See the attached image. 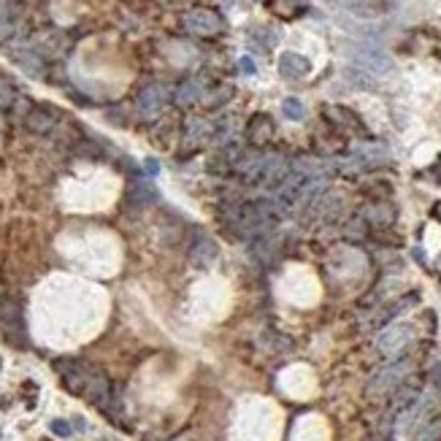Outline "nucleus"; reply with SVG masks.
I'll use <instances>...</instances> for the list:
<instances>
[{
  "instance_id": "f257e3e1",
  "label": "nucleus",
  "mask_w": 441,
  "mask_h": 441,
  "mask_svg": "<svg viewBox=\"0 0 441 441\" xmlns=\"http://www.w3.org/2000/svg\"><path fill=\"white\" fill-rule=\"evenodd\" d=\"M184 27H187V33H192L198 38H217L225 33V20L214 8H192L184 17Z\"/></svg>"
},
{
  "instance_id": "f03ea898",
  "label": "nucleus",
  "mask_w": 441,
  "mask_h": 441,
  "mask_svg": "<svg viewBox=\"0 0 441 441\" xmlns=\"http://www.w3.org/2000/svg\"><path fill=\"white\" fill-rule=\"evenodd\" d=\"M168 98H171V92H168V87H165V84H160V81L146 84V87L139 92V98H136L139 117L144 122L158 120V117L162 114V108H165V103H168Z\"/></svg>"
},
{
  "instance_id": "7ed1b4c3",
  "label": "nucleus",
  "mask_w": 441,
  "mask_h": 441,
  "mask_svg": "<svg viewBox=\"0 0 441 441\" xmlns=\"http://www.w3.org/2000/svg\"><path fill=\"white\" fill-rule=\"evenodd\" d=\"M55 371L60 374L65 390H68V393H74V396H81V393H84V384H87L90 374H92V368H90L87 363L71 360V358L55 360Z\"/></svg>"
},
{
  "instance_id": "20e7f679",
  "label": "nucleus",
  "mask_w": 441,
  "mask_h": 441,
  "mask_svg": "<svg viewBox=\"0 0 441 441\" xmlns=\"http://www.w3.org/2000/svg\"><path fill=\"white\" fill-rule=\"evenodd\" d=\"M211 141V122L203 117H187L184 120V139H181V158L195 155Z\"/></svg>"
},
{
  "instance_id": "39448f33",
  "label": "nucleus",
  "mask_w": 441,
  "mask_h": 441,
  "mask_svg": "<svg viewBox=\"0 0 441 441\" xmlns=\"http://www.w3.org/2000/svg\"><path fill=\"white\" fill-rule=\"evenodd\" d=\"M60 111L55 108V106H49V103H36V106H30V111L24 114V127L30 130V133H36V136H49L57 125H60Z\"/></svg>"
},
{
  "instance_id": "423d86ee",
  "label": "nucleus",
  "mask_w": 441,
  "mask_h": 441,
  "mask_svg": "<svg viewBox=\"0 0 441 441\" xmlns=\"http://www.w3.org/2000/svg\"><path fill=\"white\" fill-rule=\"evenodd\" d=\"M0 328L11 341H20L24 336V320H22V303L11 295L0 298Z\"/></svg>"
},
{
  "instance_id": "0eeeda50",
  "label": "nucleus",
  "mask_w": 441,
  "mask_h": 441,
  "mask_svg": "<svg viewBox=\"0 0 441 441\" xmlns=\"http://www.w3.org/2000/svg\"><path fill=\"white\" fill-rule=\"evenodd\" d=\"M111 396H114V390H111L108 377H106L103 371H95V368H92L90 379H87V384H84L81 398H87L92 406H98V409H103V412H108V409H111Z\"/></svg>"
},
{
  "instance_id": "6e6552de",
  "label": "nucleus",
  "mask_w": 441,
  "mask_h": 441,
  "mask_svg": "<svg viewBox=\"0 0 441 441\" xmlns=\"http://www.w3.org/2000/svg\"><path fill=\"white\" fill-rule=\"evenodd\" d=\"M187 258H190V262H192L195 268L206 271V268H211V265L217 262L220 246H217V241L211 239V236L198 233V236L192 239V244H190V249H187Z\"/></svg>"
},
{
  "instance_id": "1a4fd4ad",
  "label": "nucleus",
  "mask_w": 441,
  "mask_h": 441,
  "mask_svg": "<svg viewBox=\"0 0 441 441\" xmlns=\"http://www.w3.org/2000/svg\"><path fill=\"white\" fill-rule=\"evenodd\" d=\"M158 201H160L158 187H155L152 181H146V179L130 181V187H127V192H125V206H127L130 211L149 209L152 203H158Z\"/></svg>"
},
{
  "instance_id": "9d476101",
  "label": "nucleus",
  "mask_w": 441,
  "mask_h": 441,
  "mask_svg": "<svg viewBox=\"0 0 441 441\" xmlns=\"http://www.w3.org/2000/svg\"><path fill=\"white\" fill-rule=\"evenodd\" d=\"M412 344V328L409 325H390L379 336V352L387 358H398Z\"/></svg>"
},
{
  "instance_id": "9b49d317",
  "label": "nucleus",
  "mask_w": 441,
  "mask_h": 441,
  "mask_svg": "<svg viewBox=\"0 0 441 441\" xmlns=\"http://www.w3.org/2000/svg\"><path fill=\"white\" fill-rule=\"evenodd\" d=\"M276 136V125L274 120L268 117V114H255L249 125H246V141H249V146H255V149H262V146H268L271 141Z\"/></svg>"
},
{
  "instance_id": "f8f14e48",
  "label": "nucleus",
  "mask_w": 441,
  "mask_h": 441,
  "mask_svg": "<svg viewBox=\"0 0 441 441\" xmlns=\"http://www.w3.org/2000/svg\"><path fill=\"white\" fill-rule=\"evenodd\" d=\"M11 60L17 62L27 76L43 79V74H46V60H43V55H41L36 46H17V49H11Z\"/></svg>"
},
{
  "instance_id": "ddd939ff",
  "label": "nucleus",
  "mask_w": 441,
  "mask_h": 441,
  "mask_svg": "<svg viewBox=\"0 0 441 441\" xmlns=\"http://www.w3.org/2000/svg\"><path fill=\"white\" fill-rule=\"evenodd\" d=\"M279 74L287 81H301L312 74V62L298 52H284L279 57Z\"/></svg>"
},
{
  "instance_id": "4468645a",
  "label": "nucleus",
  "mask_w": 441,
  "mask_h": 441,
  "mask_svg": "<svg viewBox=\"0 0 441 441\" xmlns=\"http://www.w3.org/2000/svg\"><path fill=\"white\" fill-rule=\"evenodd\" d=\"M403 377H406V363H390L387 368H382L379 374L371 379V384H368V390L371 393H387V390H396L398 384L403 382Z\"/></svg>"
},
{
  "instance_id": "2eb2a0df",
  "label": "nucleus",
  "mask_w": 441,
  "mask_h": 441,
  "mask_svg": "<svg viewBox=\"0 0 441 441\" xmlns=\"http://www.w3.org/2000/svg\"><path fill=\"white\" fill-rule=\"evenodd\" d=\"M22 17V3L20 0H0V38L14 36L17 24Z\"/></svg>"
},
{
  "instance_id": "dca6fc26",
  "label": "nucleus",
  "mask_w": 441,
  "mask_h": 441,
  "mask_svg": "<svg viewBox=\"0 0 441 441\" xmlns=\"http://www.w3.org/2000/svg\"><path fill=\"white\" fill-rule=\"evenodd\" d=\"M355 60L368 74H387V71H393V62L387 60L382 52H377V49H365L363 46V49L355 52Z\"/></svg>"
},
{
  "instance_id": "f3484780",
  "label": "nucleus",
  "mask_w": 441,
  "mask_h": 441,
  "mask_svg": "<svg viewBox=\"0 0 441 441\" xmlns=\"http://www.w3.org/2000/svg\"><path fill=\"white\" fill-rule=\"evenodd\" d=\"M325 117H328V120L333 122L336 127H341V130H352V133H358V130H363L360 117H358L355 111L344 108V106H325Z\"/></svg>"
},
{
  "instance_id": "a211bd4d",
  "label": "nucleus",
  "mask_w": 441,
  "mask_h": 441,
  "mask_svg": "<svg viewBox=\"0 0 441 441\" xmlns=\"http://www.w3.org/2000/svg\"><path fill=\"white\" fill-rule=\"evenodd\" d=\"M203 98V87L198 79H184L176 87V95H174V103L179 106V108H187V106H192V103H198Z\"/></svg>"
},
{
  "instance_id": "6ab92c4d",
  "label": "nucleus",
  "mask_w": 441,
  "mask_h": 441,
  "mask_svg": "<svg viewBox=\"0 0 441 441\" xmlns=\"http://www.w3.org/2000/svg\"><path fill=\"white\" fill-rule=\"evenodd\" d=\"M333 6H339V8L355 14V17H377L379 14V6L371 3V0H333Z\"/></svg>"
},
{
  "instance_id": "aec40b11",
  "label": "nucleus",
  "mask_w": 441,
  "mask_h": 441,
  "mask_svg": "<svg viewBox=\"0 0 441 441\" xmlns=\"http://www.w3.org/2000/svg\"><path fill=\"white\" fill-rule=\"evenodd\" d=\"M230 98H233V87H227V84H220V87L203 92V101H206V106H211V108H220L222 103H227Z\"/></svg>"
},
{
  "instance_id": "412c9836",
  "label": "nucleus",
  "mask_w": 441,
  "mask_h": 441,
  "mask_svg": "<svg viewBox=\"0 0 441 441\" xmlns=\"http://www.w3.org/2000/svg\"><path fill=\"white\" fill-rule=\"evenodd\" d=\"M365 217L374 222V225H393V220H396V211H393V206H384V203H379V206H371V209L365 211Z\"/></svg>"
},
{
  "instance_id": "4be33fe9",
  "label": "nucleus",
  "mask_w": 441,
  "mask_h": 441,
  "mask_svg": "<svg viewBox=\"0 0 441 441\" xmlns=\"http://www.w3.org/2000/svg\"><path fill=\"white\" fill-rule=\"evenodd\" d=\"M14 103H17V87H14V81L0 76V111H8Z\"/></svg>"
},
{
  "instance_id": "5701e85b",
  "label": "nucleus",
  "mask_w": 441,
  "mask_h": 441,
  "mask_svg": "<svg viewBox=\"0 0 441 441\" xmlns=\"http://www.w3.org/2000/svg\"><path fill=\"white\" fill-rule=\"evenodd\" d=\"M281 114L290 122H301L306 117V106H303L298 98H284L281 101Z\"/></svg>"
},
{
  "instance_id": "b1692460",
  "label": "nucleus",
  "mask_w": 441,
  "mask_h": 441,
  "mask_svg": "<svg viewBox=\"0 0 441 441\" xmlns=\"http://www.w3.org/2000/svg\"><path fill=\"white\" fill-rule=\"evenodd\" d=\"M49 428H52V433L60 436V439H71V436H74V428H71V422L68 420H52Z\"/></svg>"
},
{
  "instance_id": "393cba45",
  "label": "nucleus",
  "mask_w": 441,
  "mask_h": 441,
  "mask_svg": "<svg viewBox=\"0 0 441 441\" xmlns=\"http://www.w3.org/2000/svg\"><path fill=\"white\" fill-rule=\"evenodd\" d=\"M239 68H241V74H244V76H255V74H258V65H255V60H252L249 55H244V57H241Z\"/></svg>"
},
{
  "instance_id": "a878e982",
  "label": "nucleus",
  "mask_w": 441,
  "mask_h": 441,
  "mask_svg": "<svg viewBox=\"0 0 441 441\" xmlns=\"http://www.w3.org/2000/svg\"><path fill=\"white\" fill-rule=\"evenodd\" d=\"M141 171H144L146 176H158V174H160V162L155 160V158H146V160H144V168H141Z\"/></svg>"
},
{
  "instance_id": "bb28decb",
  "label": "nucleus",
  "mask_w": 441,
  "mask_h": 441,
  "mask_svg": "<svg viewBox=\"0 0 441 441\" xmlns=\"http://www.w3.org/2000/svg\"><path fill=\"white\" fill-rule=\"evenodd\" d=\"M430 379H433V384H436V387L441 390V363H436V365H433V371H430Z\"/></svg>"
},
{
  "instance_id": "cd10ccee",
  "label": "nucleus",
  "mask_w": 441,
  "mask_h": 441,
  "mask_svg": "<svg viewBox=\"0 0 441 441\" xmlns=\"http://www.w3.org/2000/svg\"><path fill=\"white\" fill-rule=\"evenodd\" d=\"M430 176H433L436 184H441V155L436 158V168H430Z\"/></svg>"
},
{
  "instance_id": "c85d7f7f",
  "label": "nucleus",
  "mask_w": 441,
  "mask_h": 441,
  "mask_svg": "<svg viewBox=\"0 0 441 441\" xmlns=\"http://www.w3.org/2000/svg\"><path fill=\"white\" fill-rule=\"evenodd\" d=\"M412 252H414V260L420 262V265H425V255H422V249H420V246H417V249H412Z\"/></svg>"
},
{
  "instance_id": "c756f323",
  "label": "nucleus",
  "mask_w": 441,
  "mask_h": 441,
  "mask_svg": "<svg viewBox=\"0 0 441 441\" xmlns=\"http://www.w3.org/2000/svg\"><path fill=\"white\" fill-rule=\"evenodd\" d=\"M430 214H433V220H436V222H441V201L433 206V211H430Z\"/></svg>"
},
{
  "instance_id": "7c9ffc66",
  "label": "nucleus",
  "mask_w": 441,
  "mask_h": 441,
  "mask_svg": "<svg viewBox=\"0 0 441 441\" xmlns=\"http://www.w3.org/2000/svg\"><path fill=\"white\" fill-rule=\"evenodd\" d=\"M0 298H3V284H0Z\"/></svg>"
},
{
  "instance_id": "2f4dec72",
  "label": "nucleus",
  "mask_w": 441,
  "mask_h": 441,
  "mask_svg": "<svg viewBox=\"0 0 441 441\" xmlns=\"http://www.w3.org/2000/svg\"><path fill=\"white\" fill-rule=\"evenodd\" d=\"M0 371H3V358H0Z\"/></svg>"
},
{
  "instance_id": "473e14b6",
  "label": "nucleus",
  "mask_w": 441,
  "mask_h": 441,
  "mask_svg": "<svg viewBox=\"0 0 441 441\" xmlns=\"http://www.w3.org/2000/svg\"><path fill=\"white\" fill-rule=\"evenodd\" d=\"M0 436H3V428H0Z\"/></svg>"
},
{
  "instance_id": "72a5a7b5",
  "label": "nucleus",
  "mask_w": 441,
  "mask_h": 441,
  "mask_svg": "<svg viewBox=\"0 0 441 441\" xmlns=\"http://www.w3.org/2000/svg\"><path fill=\"white\" fill-rule=\"evenodd\" d=\"M439 265H441V258H439Z\"/></svg>"
}]
</instances>
